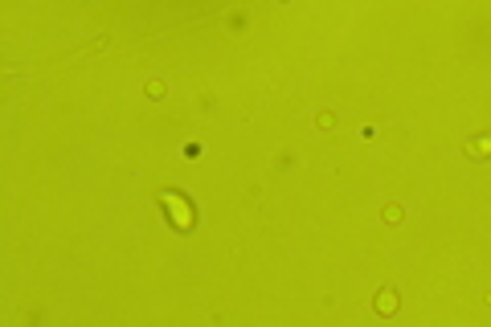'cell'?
Wrapping results in <instances>:
<instances>
[{
	"instance_id": "1",
	"label": "cell",
	"mask_w": 491,
	"mask_h": 327,
	"mask_svg": "<svg viewBox=\"0 0 491 327\" xmlns=\"http://www.w3.org/2000/svg\"><path fill=\"white\" fill-rule=\"evenodd\" d=\"M393 311H398V291L385 286V291L377 295V315H393Z\"/></svg>"
},
{
	"instance_id": "2",
	"label": "cell",
	"mask_w": 491,
	"mask_h": 327,
	"mask_svg": "<svg viewBox=\"0 0 491 327\" xmlns=\"http://www.w3.org/2000/svg\"><path fill=\"white\" fill-rule=\"evenodd\" d=\"M467 156H491V135H483V140H471L467 143Z\"/></svg>"
},
{
	"instance_id": "3",
	"label": "cell",
	"mask_w": 491,
	"mask_h": 327,
	"mask_svg": "<svg viewBox=\"0 0 491 327\" xmlns=\"http://www.w3.org/2000/svg\"><path fill=\"white\" fill-rule=\"evenodd\" d=\"M381 217H385V221H401V209H398V205H385V213H381Z\"/></svg>"
}]
</instances>
